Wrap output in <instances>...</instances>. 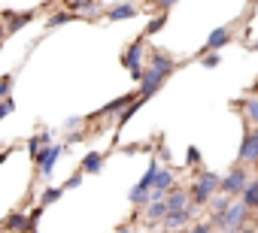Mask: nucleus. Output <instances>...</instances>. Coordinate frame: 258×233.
Returning <instances> with one entry per match:
<instances>
[{"mask_svg": "<svg viewBox=\"0 0 258 233\" xmlns=\"http://www.w3.org/2000/svg\"><path fill=\"white\" fill-rule=\"evenodd\" d=\"M64 197V185H49V188H43V194H40V203L37 206H52V203H58Z\"/></svg>", "mask_w": 258, "mask_h": 233, "instance_id": "obj_21", "label": "nucleus"}, {"mask_svg": "<svg viewBox=\"0 0 258 233\" xmlns=\"http://www.w3.org/2000/svg\"><path fill=\"white\" fill-rule=\"evenodd\" d=\"M140 16V4L137 0H121V4L106 7V22H127V19H137Z\"/></svg>", "mask_w": 258, "mask_h": 233, "instance_id": "obj_9", "label": "nucleus"}, {"mask_svg": "<svg viewBox=\"0 0 258 233\" xmlns=\"http://www.w3.org/2000/svg\"><path fill=\"white\" fill-rule=\"evenodd\" d=\"M234 109L243 115V125H246V128H258V97L234 100Z\"/></svg>", "mask_w": 258, "mask_h": 233, "instance_id": "obj_13", "label": "nucleus"}, {"mask_svg": "<svg viewBox=\"0 0 258 233\" xmlns=\"http://www.w3.org/2000/svg\"><path fill=\"white\" fill-rule=\"evenodd\" d=\"M198 61H201L207 70H216V67L222 64V55H219V52H204V55H198Z\"/></svg>", "mask_w": 258, "mask_h": 233, "instance_id": "obj_29", "label": "nucleus"}, {"mask_svg": "<svg viewBox=\"0 0 258 233\" xmlns=\"http://www.w3.org/2000/svg\"><path fill=\"white\" fill-rule=\"evenodd\" d=\"M252 215H255V212H252L243 200H234L228 212H222V215H210V224H213L219 233H240L243 227H249Z\"/></svg>", "mask_w": 258, "mask_h": 233, "instance_id": "obj_2", "label": "nucleus"}, {"mask_svg": "<svg viewBox=\"0 0 258 233\" xmlns=\"http://www.w3.org/2000/svg\"><path fill=\"white\" fill-rule=\"evenodd\" d=\"M164 82H167V76H164V73H158V70H152V67L146 64L143 82L137 85V97H140V100H149L152 94H158V91L164 88Z\"/></svg>", "mask_w": 258, "mask_h": 233, "instance_id": "obj_6", "label": "nucleus"}, {"mask_svg": "<svg viewBox=\"0 0 258 233\" xmlns=\"http://www.w3.org/2000/svg\"><path fill=\"white\" fill-rule=\"evenodd\" d=\"M185 167L201 170V149H198V146H188V149H185Z\"/></svg>", "mask_w": 258, "mask_h": 233, "instance_id": "obj_30", "label": "nucleus"}, {"mask_svg": "<svg viewBox=\"0 0 258 233\" xmlns=\"http://www.w3.org/2000/svg\"><path fill=\"white\" fill-rule=\"evenodd\" d=\"M179 182H176V170H170V167H161V173H158V179H155V188L158 191H173Z\"/></svg>", "mask_w": 258, "mask_h": 233, "instance_id": "obj_19", "label": "nucleus"}, {"mask_svg": "<svg viewBox=\"0 0 258 233\" xmlns=\"http://www.w3.org/2000/svg\"><path fill=\"white\" fill-rule=\"evenodd\" d=\"M61 4H64V10H70V13H76V16H79L88 4H94V0H61Z\"/></svg>", "mask_w": 258, "mask_h": 233, "instance_id": "obj_31", "label": "nucleus"}, {"mask_svg": "<svg viewBox=\"0 0 258 233\" xmlns=\"http://www.w3.org/2000/svg\"><path fill=\"white\" fill-rule=\"evenodd\" d=\"M115 233H137V230H134V227H131V224H121V227H118V230H115Z\"/></svg>", "mask_w": 258, "mask_h": 233, "instance_id": "obj_38", "label": "nucleus"}, {"mask_svg": "<svg viewBox=\"0 0 258 233\" xmlns=\"http://www.w3.org/2000/svg\"><path fill=\"white\" fill-rule=\"evenodd\" d=\"M79 16L76 13H70V10H61V13H52L49 19H46V28L52 31V28H61V25H70V22H76Z\"/></svg>", "mask_w": 258, "mask_h": 233, "instance_id": "obj_23", "label": "nucleus"}, {"mask_svg": "<svg viewBox=\"0 0 258 233\" xmlns=\"http://www.w3.org/2000/svg\"><path fill=\"white\" fill-rule=\"evenodd\" d=\"M158 173H161V164H158V158H152L149 167H146V173H143V179H140V185H143V188H155Z\"/></svg>", "mask_w": 258, "mask_h": 233, "instance_id": "obj_26", "label": "nucleus"}, {"mask_svg": "<svg viewBox=\"0 0 258 233\" xmlns=\"http://www.w3.org/2000/svg\"><path fill=\"white\" fill-rule=\"evenodd\" d=\"M100 170H103V155L100 152H88L79 161V173H85V176H97Z\"/></svg>", "mask_w": 258, "mask_h": 233, "instance_id": "obj_17", "label": "nucleus"}, {"mask_svg": "<svg viewBox=\"0 0 258 233\" xmlns=\"http://www.w3.org/2000/svg\"><path fill=\"white\" fill-rule=\"evenodd\" d=\"M249 182H252V170L249 167H243V164H234L225 176H222V194H228L231 200H240L243 197V191L249 188Z\"/></svg>", "mask_w": 258, "mask_h": 233, "instance_id": "obj_4", "label": "nucleus"}, {"mask_svg": "<svg viewBox=\"0 0 258 233\" xmlns=\"http://www.w3.org/2000/svg\"><path fill=\"white\" fill-rule=\"evenodd\" d=\"M191 206V191L185 185H176L173 191H167V209L170 212H179V209H188Z\"/></svg>", "mask_w": 258, "mask_h": 233, "instance_id": "obj_15", "label": "nucleus"}, {"mask_svg": "<svg viewBox=\"0 0 258 233\" xmlns=\"http://www.w3.org/2000/svg\"><path fill=\"white\" fill-rule=\"evenodd\" d=\"M7 37V28H4V22H0V40H4Z\"/></svg>", "mask_w": 258, "mask_h": 233, "instance_id": "obj_41", "label": "nucleus"}, {"mask_svg": "<svg viewBox=\"0 0 258 233\" xmlns=\"http://www.w3.org/2000/svg\"><path fill=\"white\" fill-rule=\"evenodd\" d=\"M167 212H170V209H167V200H152V203L143 209V224H146L149 230H152V227H161V221L167 218Z\"/></svg>", "mask_w": 258, "mask_h": 233, "instance_id": "obj_12", "label": "nucleus"}, {"mask_svg": "<svg viewBox=\"0 0 258 233\" xmlns=\"http://www.w3.org/2000/svg\"><path fill=\"white\" fill-rule=\"evenodd\" d=\"M82 176H85V173H73V176L64 182V191H73V188H79V185H82Z\"/></svg>", "mask_w": 258, "mask_h": 233, "instance_id": "obj_35", "label": "nucleus"}, {"mask_svg": "<svg viewBox=\"0 0 258 233\" xmlns=\"http://www.w3.org/2000/svg\"><path fill=\"white\" fill-rule=\"evenodd\" d=\"M7 230H13V233H31V221H28V215H22V212H10V215H7Z\"/></svg>", "mask_w": 258, "mask_h": 233, "instance_id": "obj_20", "label": "nucleus"}, {"mask_svg": "<svg viewBox=\"0 0 258 233\" xmlns=\"http://www.w3.org/2000/svg\"><path fill=\"white\" fill-rule=\"evenodd\" d=\"M237 164H243V167H255L258 164V140H255L252 128H246V134H243V143H240V152H237Z\"/></svg>", "mask_w": 258, "mask_h": 233, "instance_id": "obj_8", "label": "nucleus"}, {"mask_svg": "<svg viewBox=\"0 0 258 233\" xmlns=\"http://www.w3.org/2000/svg\"><path fill=\"white\" fill-rule=\"evenodd\" d=\"M40 215H43V206H34V209L28 212V221H31V233L37 230V221H40Z\"/></svg>", "mask_w": 258, "mask_h": 233, "instance_id": "obj_36", "label": "nucleus"}, {"mask_svg": "<svg viewBox=\"0 0 258 233\" xmlns=\"http://www.w3.org/2000/svg\"><path fill=\"white\" fill-rule=\"evenodd\" d=\"M234 40H237V28H234V25H222V28H216V31L207 37L201 55H204V52H219V49H225V46L234 43Z\"/></svg>", "mask_w": 258, "mask_h": 233, "instance_id": "obj_7", "label": "nucleus"}, {"mask_svg": "<svg viewBox=\"0 0 258 233\" xmlns=\"http://www.w3.org/2000/svg\"><path fill=\"white\" fill-rule=\"evenodd\" d=\"M240 200H243L252 212H258V173L252 176V182H249V188L243 191V197H240Z\"/></svg>", "mask_w": 258, "mask_h": 233, "instance_id": "obj_24", "label": "nucleus"}, {"mask_svg": "<svg viewBox=\"0 0 258 233\" xmlns=\"http://www.w3.org/2000/svg\"><path fill=\"white\" fill-rule=\"evenodd\" d=\"M127 200H131V206L134 209H146L149 203H152V188H143L140 182L131 188V194H127Z\"/></svg>", "mask_w": 258, "mask_h": 233, "instance_id": "obj_18", "label": "nucleus"}, {"mask_svg": "<svg viewBox=\"0 0 258 233\" xmlns=\"http://www.w3.org/2000/svg\"><path fill=\"white\" fill-rule=\"evenodd\" d=\"M0 22H4L7 34H19L34 22V13H13V10H0Z\"/></svg>", "mask_w": 258, "mask_h": 233, "instance_id": "obj_11", "label": "nucleus"}, {"mask_svg": "<svg viewBox=\"0 0 258 233\" xmlns=\"http://www.w3.org/2000/svg\"><path fill=\"white\" fill-rule=\"evenodd\" d=\"M240 233H258V230H255V227H252V224H249V227H243V230H240Z\"/></svg>", "mask_w": 258, "mask_h": 233, "instance_id": "obj_40", "label": "nucleus"}, {"mask_svg": "<svg viewBox=\"0 0 258 233\" xmlns=\"http://www.w3.org/2000/svg\"><path fill=\"white\" fill-rule=\"evenodd\" d=\"M134 100H137V94H134V91H131V94H121V97L109 100V103H106L103 109H97V112L91 115V119H118V115H121V112H124L127 106H131Z\"/></svg>", "mask_w": 258, "mask_h": 233, "instance_id": "obj_10", "label": "nucleus"}, {"mask_svg": "<svg viewBox=\"0 0 258 233\" xmlns=\"http://www.w3.org/2000/svg\"><path fill=\"white\" fill-rule=\"evenodd\" d=\"M176 4H179V0H155V4L149 7V13H146V16H158V13H170V10H173Z\"/></svg>", "mask_w": 258, "mask_h": 233, "instance_id": "obj_28", "label": "nucleus"}, {"mask_svg": "<svg viewBox=\"0 0 258 233\" xmlns=\"http://www.w3.org/2000/svg\"><path fill=\"white\" fill-rule=\"evenodd\" d=\"M137 4H146V7H152V4H155V0H137Z\"/></svg>", "mask_w": 258, "mask_h": 233, "instance_id": "obj_42", "label": "nucleus"}, {"mask_svg": "<svg viewBox=\"0 0 258 233\" xmlns=\"http://www.w3.org/2000/svg\"><path fill=\"white\" fill-rule=\"evenodd\" d=\"M219 188H222V176H219V173H213V170H198L195 179H191V185H188V191H191V206L207 209L210 200L219 194Z\"/></svg>", "mask_w": 258, "mask_h": 233, "instance_id": "obj_1", "label": "nucleus"}, {"mask_svg": "<svg viewBox=\"0 0 258 233\" xmlns=\"http://www.w3.org/2000/svg\"><path fill=\"white\" fill-rule=\"evenodd\" d=\"M13 85H16V76H0V100H7V97H10Z\"/></svg>", "mask_w": 258, "mask_h": 233, "instance_id": "obj_32", "label": "nucleus"}, {"mask_svg": "<svg viewBox=\"0 0 258 233\" xmlns=\"http://www.w3.org/2000/svg\"><path fill=\"white\" fill-rule=\"evenodd\" d=\"M146 43H149V37L140 34L134 43H127L124 52H121V64H124L127 73H131L134 82H143V73H146Z\"/></svg>", "mask_w": 258, "mask_h": 233, "instance_id": "obj_3", "label": "nucleus"}, {"mask_svg": "<svg viewBox=\"0 0 258 233\" xmlns=\"http://www.w3.org/2000/svg\"><path fill=\"white\" fill-rule=\"evenodd\" d=\"M67 152V146L64 143H52L49 149H43L37 158H34V167H37V173L43 176V179H49L52 176V170H55V164H58V158Z\"/></svg>", "mask_w": 258, "mask_h": 233, "instance_id": "obj_5", "label": "nucleus"}, {"mask_svg": "<svg viewBox=\"0 0 258 233\" xmlns=\"http://www.w3.org/2000/svg\"><path fill=\"white\" fill-rule=\"evenodd\" d=\"M82 122H85L82 115H73V119H67V122H64V128H76V125H82Z\"/></svg>", "mask_w": 258, "mask_h": 233, "instance_id": "obj_37", "label": "nucleus"}, {"mask_svg": "<svg viewBox=\"0 0 258 233\" xmlns=\"http://www.w3.org/2000/svg\"><path fill=\"white\" fill-rule=\"evenodd\" d=\"M34 233H40V230H34Z\"/></svg>", "mask_w": 258, "mask_h": 233, "instance_id": "obj_43", "label": "nucleus"}, {"mask_svg": "<svg viewBox=\"0 0 258 233\" xmlns=\"http://www.w3.org/2000/svg\"><path fill=\"white\" fill-rule=\"evenodd\" d=\"M13 112H16V100H13V97H7V100H0V122H4V119H10Z\"/></svg>", "mask_w": 258, "mask_h": 233, "instance_id": "obj_34", "label": "nucleus"}, {"mask_svg": "<svg viewBox=\"0 0 258 233\" xmlns=\"http://www.w3.org/2000/svg\"><path fill=\"white\" fill-rule=\"evenodd\" d=\"M246 49H249V52H258V40H255V43H246Z\"/></svg>", "mask_w": 258, "mask_h": 233, "instance_id": "obj_39", "label": "nucleus"}, {"mask_svg": "<svg viewBox=\"0 0 258 233\" xmlns=\"http://www.w3.org/2000/svg\"><path fill=\"white\" fill-rule=\"evenodd\" d=\"M231 203H234V200H231L228 194H222V191H219V194L210 200V206H207V209H210V215H222V212H228V209H231Z\"/></svg>", "mask_w": 258, "mask_h": 233, "instance_id": "obj_25", "label": "nucleus"}, {"mask_svg": "<svg viewBox=\"0 0 258 233\" xmlns=\"http://www.w3.org/2000/svg\"><path fill=\"white\" fill-rule=\"evenodd\" d=\"M152 70H158V73H164L167 79L176 73V61L167 55V52H158V49H149V61H146Z\"/></svg>", "mask_w": 258, "mask_h": 233, "instance_id": "obj_14", "label": "nucleus"}, {"mask_svg": "<svg viewBox=\"0 0 258 233\" xmlns=\"http://www.w3.org/2000/svg\"><path fill=\"white\" fill-rule=\"evenodd\" d=\"M164 25H167V13H158V16H152V19H149V25H146V31H143V34H146V37H155Z\"/></svg>", "mask_w": 258, "mask_h": 233, "instance_id": "obj_27", "label": "nucleus"}, {"mask_svg": "<svg viewBox=\"0 0 258 233\" xmlns=\"http://www.w3.org/2000/svg\"><path fill=\"white\" fill-rule=\"evenodd\" d=\"M182 233H216V227L210 224V221H195L188 230H182Z\"/></svg>", "mask_w": 258, "mask_h": 233, "instance_id": "obj_33", "label": "nucleus"}, {"mask_svg": "<svg viewBox=\"0 0 258 233\" xmlns=\"http://www.w3.org/2000/svg\"><path fill=\"white\" fill-rule=\"evenodd\" d=\"M52 143H55V131H43V134L31 137V140H28V155H31V161H34L43 149H49Z\"/></svg>", "mask_w": 258, "mask_h": 233, "instance_id": "obj_16", "label": "nucleus"}, {"mask_svg": "<svg viewBox=\"0 0 258 233\" xmlns=\"http://www.w3.org/2000/svg\"><path fill=\"white\" fill-rule=\"evenodd\" d=\"M143 106H146V100H140V97H137V100H134V103H131V106H127V109L118 115V119H115V131H121V128H124L127 122H131V119H134V115H137Z\"/></svg>", "mask_w": 258, "mask_h": 233, "instance_id": "obj_22", "label": "nucleus"}]
</instances>
